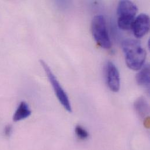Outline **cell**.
Returning <instances> with one entry per match:
<instances>
[{
	"mask_svg": "<svg viewBox=\"0 0 150 150\" xmlns=\"http://www.w3.org/2000/svg\"><path fill=\"white\" fill-rule=\"evenodd\" d=\"M31 115V110L25 102H21L19 106L15 112L13 116V120L15 122L21 121L29 117Z\"/></svg>",
	"mask_w": 150,
	"mask_h": 150,
	"instance_id": "obj_9",
	"label": "cell"
},
{
	"mask_svg": "<svg viewBox=\"0 0 150 150\" xmlns=\"http://www.w3.org/2000/svg\"><path fill=\"white\" fill-rule=\"evenodd\" d=\"M105 75L107 85L110 91L113 92H119L120 87V74L113 62H107L105 66Z\"/></svg>",
	"mask_w": 150,
	"mask_h": 150,
	"instance_id": "obj_5",
	"label": "cell"
},
{
	"mask_svg": "<svg viewBox=\"0 0 150 150\" xmlns=\"http://www.w3.org/2000/svg\"><path fill=\"white\" fill-rule=\"evenodd\" d=\"M138 11L137 6L128 0L120 1L117 5V24L119 28L123 30L132 29Z\"/></svg>",
	"mask_w": 150,
	"mask_h": 150,
	"instance_id": "obj_2",
	"label": "cell"
},
{
	"mask_svg": "<svg viewBox=\"0 0 150 150\" xmlns=\"http://www.w3.org/2000/svg\"><path fill=\"white\" fill-rule=\"evenodd\" d=\"M75 132L77 137L81 140H86L89 137L88 132L80 125L75 127Z\"/></svg>",
	"mask_w": 150,
	"mask_h": 150,
	"instance_id": "obj_10",
	"label": "cell"
},
{
	"mask_svg": "<svg viewBox=\"0 0 150 150\" xmlns=\"http://www.w3.org/2000/svg\"><path fill=\"white\" fill-rule=\"evenodd\" d=\"M12 128L11 125L6 126L4 129L5 135L6 136H9L12 133Z\"/></svg>",
	"mask_w": 150,
	"mask_h": 150,
	"instance_id": "obj_11",
	"label": "cell"
},
{
	"mask_svg": "<svg viewBox=\"0 0 150 150\" xmlns=\"http://www.w3.org/2000/svg\"><path fill=\"white\" fill-rule=\"evenodd\" d=\"M122 49L127 67L134 71L140 70L146 58V50L140 42L136 39H126L122 43Z\"/></svg>",
	"mask_w": 150,
	"mask_h": 150,
	"instance_id": "obj_1",
	"label": "cell"
},
{
	"mask_svg": "<svg viewBox=\"0 0 150 150\" xmlns=\"http://www.w3.org/2000/svg\"><path fill=\"white\" fill-rule=\"evenodd\" d=\"M91 32L95 42L100 47L105 49L111 48L112 42L103 16L97 15L93 18L91 22Z\"/></svg>",
	"mask_w": 150,
	"mask_h": 150,
	"instance_id": "obj_3",
	"label": "cell"
},
{
	"mask_svg": "<svg viewBox=\"0 0 150 150\" xmlns=\"http://www.w3.org/2000/svg\"><path fill=\"white\" fill-rule=\"evenodd\" d=\"M134 108L138 114L142 118H146L149 113L150 107L146 99L143 96L137 98L134 103Z\"/></svg>",
	"mask_w": 150,
	"mask_h": 150,
	"instance_id": "obj_7",
	"label": "cell"
},
{
	"mask_svg": "<svg viewBox=\"0 0 150 150\" xmlns=\"http://www.w3.org/2000/svg\"><path fill=\"white\" fill-rule=\"evenodd\" d=\"M132 29L137 38H142L144 36L150 29L149 16L146 13H141L138 15L135 18Z\"/></svg>",
	"mask_w": 150,
	"mask_h": 150,
	"instance_id": "obj_6",
	"label": "cell"
},
{
	"mask_svg": "<svg viewBox=\"0 0 150 150\" xmlns=\"http://www.w3.org/2000/svg\"><path fill=\"white\" fill-rule=\"evenodd\" d=\"M40 63L41 66L43 67L46 75L47 76L52 86H53V90L59 102L68 112L71 113L72 112L71 105L66 92L64 91V90L61 86L57 78L56 77L55 75H54L53 73L51 70L50 68L49 67L48 64L43 60H40Z\"/></svg>",
	"mask_w": 150,
	"mask_h": 150,
	"instance_id": "obj_4",
	"label": "cell"
},
{
	"mask_svg": "<svg viewBox=\"0 0 150 150\" xmlns=\"http://www.w3.org/2000/svg\"><path fill=\"white\" fill-rule=\"evenodd\" d=\"M136 81L137 83L144 88L149 89L150 88V67L149 65L145 66L136 75Z\"/></svg>",
	"mask_w": 150,
	"mask_h": 150,
	"instance_id": "obj_8",
	"label": "cell"
}]
</instances>
